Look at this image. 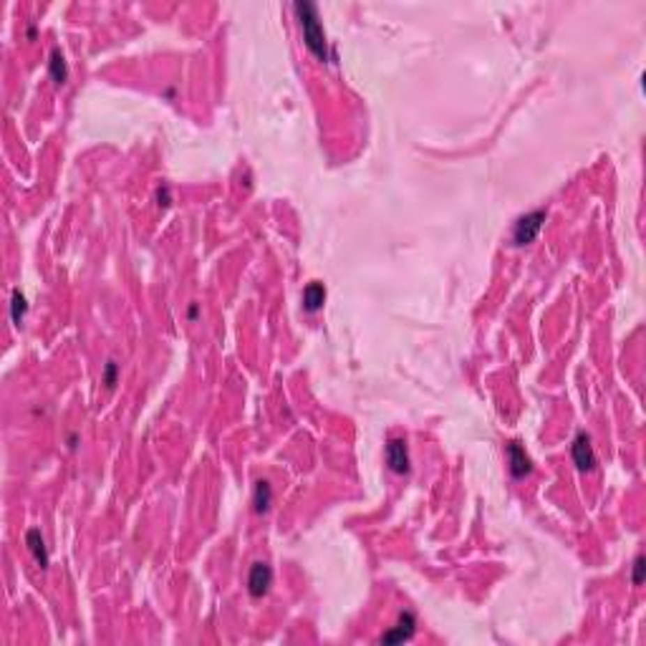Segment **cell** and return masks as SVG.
Listing matches in <instances>:
<instances>
[{
	"instance_id": "9",
	"label": "cell",
	"mask_w": 646,
	"mask_h": 646,
	"mask_svg": "<svg viewBox=\"0 0 646 646\" xmlns=\"http://www.w3.org/2000/svg\"><path fill=\"white\" fill-rule=\"evenodd\" d=\"M323 303H326V285L318 283V280H313V283H308L303 288V308L308 310V313H316V310L323 308Z\"/></svg>"
},
{
	"instance_id": "11",
	"label": "cell",
	"mask_w": 646,
	"mask_h": 646,
	"mask_svg": "<svg viewBox=\"0 0 646 646\" xmlns=\"http://www.w3.org/2000/svg\"><path fill=\"white\" fill-rule=\"evenodd\" d=\"M48 71H51V79L56 81L59 86H63L68 81V63H66V56L59 51V48H53L51 51V61H48Z\"/></svg>"
},
{
	"instance_id": "13",
	"label": "cell",
	"mask_w": 646,
	"mask_h": 646,
	"mask_svg": "<svg viewBox=\"0 0 646 646\" xmlns=\"http://www.w3.org/2000/svg\"><path fill=\"white\" fill-rule=\"evenodd\" d=\"M644 555H636V561H633V573H631V583L633 586H641L644 583V571H646V566H644Z\"/></svg>"
},
{
	"instance_id": "2",
	"label": "cell",
	"mask_w": 646,
	"mask_h": 646,
	"mask_svg": "<svg viewBox=\"0 0 646 646\" xmlns=\"http://www.w3.org/2000/svg\"><path fill=\"white\" fill-rule=\"evenodd\" d=\"M543 223H546V210H533L518 218L513 225V245H530L541 235Z\"/></svg>"
},
{
	"instance_id": "7",
	"label": "cell",
	"mask_w": 646,
	"mask_h": 646,
	"mask_svg": "<svg viewBox=\"0 0 646 646\" xmlns=\"http://www.w3.org/2000/svg\"><path fill=\"white\" fill-rule=\"evenodd\" d=\"M414 629H416V619L412 611H404L399 619H396L394 629H389V631L382 636V644H402V641H409L412 636H414Z\"/></svg>"
},
{
	"instance_id": "10",
	"label": "cell",
	"mask_w": 646,
	"mask_h": 646,
	"mask_svg": "<svg viewBox=\"0 0 646 646\" xmlns=\"http://www.w3.org/2000/svg\"><path fill=\"white\" fill-rule=\"evenodd\" d=\"M253 505H255V513L263 515L271 510L273 505V488L268 480H257L255 482V490H253Z\"/></svg>"
},
{
	"instance_id": "5",
	"label": "cell",
	"mask_w": 646,
	"mask_h": 646,
	"mask_svg": "<svg viewBox=\"0 0 646 646\" xmlns=\"http://www.w3.org/2000/svg\"><path fill=\"white\" fill-rule=\"evenodd\" d=\"M386 465L396 475H407L409 472V447L407 440L402 437H391L386 442Z\"/></svg>"
},
{
	"instance_id": "15",
	"label": "cell",
	"mask_w": 646,
	"mask_h": 646,
	"mask_svg": "<svg viewBox=\"0 0 646 646\" xmlns=\"http://www.w3.org/2000/svg\"><path fill=\"white\" fill-rule=\"evenodd\" d=\"M157 200H159V207H167L170 204V187H159L157 190Z\"/></svg>"
},
{
	"instance_id": "3",
	"label": "cell",
	"mask_w": 646,
	"mask_h": 646,
	"mask_svg": "<svg viewBox=\"0 0 646 646\" xmlns=\"http://www.w3.org/2000/svg\"><path fill=\"white\" fill-rule=\"evenodd\" d=\"M571 457H573L576 467L580 470V472H594L596 470V452H594V444H591V437L586 435V432H578L573 440V444H571Z\"/></svg>"
},
{
	"instance_id": "6",
	"label": "cell",
	"mask_w": 646,
	"mask_h": 646,
	"mask_svg": "<svg viewBox=\"0 0 646 646\" xmlns=\"http://www.w3.org/2000/svg\"><path fill=\"white\" fill-rule=\"evenodd\" d=\"M505 452H508V470L515 480H523V477H527L533 472V462H530V457H527L525 447L520 442H510L505 447Z\"/></svg>"
},
{
	"instance_id": "4",
	"label": "cell",
	"mask_w": 646,
	"mask_h": 646,
	"mask_svg": "<svg viewBox=\"0 0 646 646\" xmlns=\"http://www.w3.org/2000/svg\"><path fill=\"white\" fill-rule=\"evenodd\" d=\"M273 586V568L268 563L257 561L253 563L250 576H248V591H250L253 599H263Z\"/></svg>"
},
{
	"instance_id": "1",
	"label": "cell",
	"mask_w": 646,
	"mask_h": 646,
	"mask_svg": "<svg viewBox=\"0 0 646 646\" xmlns=\"http://www.w3.org/2000/svg\"><path fill=\"white\" fill-rule=\"evenodd\" d=\"M293 13H296L298 23H301L308 51L313 56H318L321 61H336V53L329 48V40H326L321 20H318V8L313 3H308V0H298V3H293Z\"/></svg>"
},
{
	"instance_id": "12",
	"label": "cell",
	"mask_w": 646,
	"mask_h": 646,
	"mask_svg": "<svg viewBox=\"0 0 646 646\" xmlns=\"http://www.w3.org/2000/svg\"><path fill=\"white\" fill-rule=\"evenodd\" d=\"M26 313H28L26 296L18 288H13V293H10V318H13L15 326H20V323L26 321Z\"/></svg>"
},
{
	"instance_id": "8",
	"label": "cell",
	"mask_w": 646,
	"mask_h": 646,
	"mask_svg": "<svg viewBox=\"0 0 646 646\" xmlns=\"http://www.w3.org/2000/svg\"><path fill=\"white\" fill-rule=\"evenodd\" d=\"M26 546L28 550H31V555L36 558V563H38L40 568L48 566V548H46V541H43V533H40L38 527H31L26 533Z\"/></svg>"
},
{
	"instance_id": "14",
	"label": "cell",
	"mask_w": 646,
	"mask_h": 646,
	"mask_svg": "<svg viewBox=\"0 0 646 646\" xmlns=\"http://www.w3.org/2000/svg\"><path fill=\"white\" fill-rule=\"evenodd\" d=\"M117 374H119V366H117L114 361L106 363V369H104V384L109 386V389H112L114 384H117Z\"/></svg>"
}]
</instances>
